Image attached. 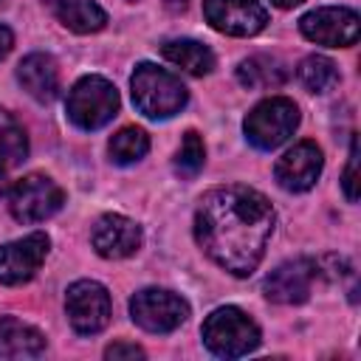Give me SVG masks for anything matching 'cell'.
<instances>
[{
    "label": "cell",
    "mask_w": 361,
    "mask_h": 361,
    "mask_svg": "<svg viewBox=\"0 0 361 361\" xmlns=\"http://www.w3.org/2000/svg\"><path fill=\"white\" fill-rule=\"evenodd\" d=\"M274 234L271 200L248 186L231 183L209 189L195 212L197 245L234 276L257 271L265 245Z\"/></svg>",
    "instance_id": "6da1fadb"
},
{
    "label": "cell",
    "mask_w": 361,
    "mask_h": 361,
    "mask_svg": "<svg viewBox=\"0 0 361 361\" xmlns=\"http://www.w3.org/2000/svg\"><path fill=\"white\" fill-rule=\"evenodd\" d=\"M130 87H133L135 107L147 118H169V116L180 113L186 99H189L183 82L175 73H169L152 62H141L133 71Z\"/></svg>",
    "instance_id": "7a4b0ae2"
},
{
    "label": "cell",
    "mask_w": 361,
    "mask_h": 361,
    "mask_svg": "<svg viewBox=\"0 0 361 361\" xmlns=\"http://www.w3.org/2000/svg\"><path fill=\"white\" fill-rule=\"evenodd\" d=\"M200 333H203V344L214 355H220V358L248 355L259 344V327H257V322L245 310L231 307V305L212 310L206 316Z\"/></svg>",
    "instance_id": "3957f363"
},
{
    "label": "cell",
    "mask_w": 361,
    "mask_h": 361,
    "mask_svg": "<svg viewBox=\"0 0 361 361\" xmlns=\"http://www.w3.org/2000/svg\"><path fill=\"white\" fill-rule=\"evenodd\" d=\"M299 127V107L285 96L262 99L243 121L248 144H254L262 152H271L282 147Z\"/></svg>",
    "instance_id": "277c9868"
},
{
    "label": "cell",
    "mask_w": 361,
    "mask_h": 361,
    "mask_svg": "<svg viewBox=\"0 0 361 361\" xmlns=\"http://www.w3.org/2000/svg\"><path fill=\"white\" fill-rule=\"evenodd\" d=\"M65 110L79 130H99L118 113V90L104 76H82L68 90Z\"/></svg>",
    "instance_id": "5b68a950"
},
{
    "label": "cell",
    "mask_w": 361,
    "mask_h": 361,
    "mask_svg": "<svg viewBox=\"0 0 361 361\" xmlns=\"http://www.w3.org/2000/svg\"><path fill=\"white\" fill-rule=\"evenodd\" d=\"M62 203H65V195L59 183L39 172L20 178L8 192V212L17 223H42L51 214H56Z\"/></svg>",
    "instance_id": "8992f818"
},
{
    "label": "cell",
    "mask_w": 361,
    "mask_h": 361,
    "mask_svg": "<svg viewBox=\"0 0 361 361\" xmlns=\"http://www.w3.org/2000/svg\"><path fill=\"white\" fill-rule=\"evenodd\" d=\"M133 322L147 333H172L189 316V302L164 288H144L130 299Z\"/></svg>",
    "instance_id": "52a82bcc"
},
{
    "label": "cell",
    "mask_w": 361,
    "mask_h": 361,
    "mask_svg": "<svg viewBox=\"0 0 361 361\" xmlns=\"http://www.w3.org/2000/svg\"><path fill=\"white\" fill-rule=\"evenodd\" d=\"M299 31L305 39L327 48H350L361 34V20L347 6H322L307 11L299 20Z\"/></svg>",
    "instance_id": "ba28073f"
},
{
    "label": "cell",
    "mask_w": 361,
    "mask_h": 361,
    "mask_svg": "<svg viewBox=\"0 0 361 361\" xmlns=\"http://www.w3.org/2000/svg\"><path fill=\"white\" fill-rule=\"evenodd\" d=\"M65 310L76 333H102L110 322V293L96 279H76L65 293Z\"/></svg>",
    "instance_id": "9c48e42d"
},
{
    "label": "cell",
    "mask_w": 361,
    "mask_h": 361,
    "mask_svg": "<svg viewBox=\"0 0 361 361\" xmlns=\"http://www.w3.org/2000/svg\"><path fill=\"white\" fill-rule=\"evenodd\" d=\"M319 276H322V265L316 259H307V257L288 259L265 276L262 293L268 302H276V305H302L310 299Z\"/></svg>",
    "instance_id": "30bf717a"
},
{
    "label": "cell",
    "mask_w": 361,
    "mask_h": 361,
    "mask_svg": "<svg viewBox=\"0 0 361 361\" xmlns=\"http://www.w3.org/2000/svg\"><path fill=\"white\" fill-rule=\"evenodd\" d=\"M203 17L228 37H254L268 25V8L259 0H203Z\"/></svg>",
    "instance_id": "8fae6325"
},
{
    "label": "cell",
    "mask_w": 361,
    "mask_h": 361,
    "mask_svg": "<svg viewBox=\"0 0 361 361\" xmlns=\"http://www.w3.org/2000/svg\"><path fill=\"white\" fill-rule=\"evenodd\" d=\"M48 248H51V240L45 231H31L23 240L0 245V285L28 282L45 262Z\"/></svg>",
    "instance_id": "7c38bea8"
},
{
    "label": "cell",
    "mask_w": 361,
    "mask_h": 361,
    "mask_svg": "<svg viewBox=\"0 0 361 361\" xmlns=\"http://www.w3.org/2000/svg\"><path fill=\"white\" fill-rule=\"evenodd\" d=\"M322 166H324L322 149H319L313 141H299V144H293V147L276 161L274 175H276V183H279L285 192H307V189H313V183L319 180Z\"/></svg>",
    "instance_id": "4fadbf2b"
},
{
    "label": "cell",
    "mask_w": 361,
    "mask_h": 361,
    "mask_svg": "<svg viewBox=\"0 0 361 361\" xmlns=\"http://www.w3.org/2000/svg\"><path fill=\"white\" fill-rule=\"evenodd\" d=\"M93 248L104 259H124L141 248V226L124 214H102L93 226Z\"/></svg>",
    "instance_id": "5bb4252c"
},
{
    "label": "cell",
    "mask_w": 361,
    "mask_h": 361,
    "mask_svg": "<svg viewBox=\"0 0 361 361\" xmlns=\"http://www.w3.org/2000/svg\"><path fill=\"white\" fill-rule=\"evenodd\" d=\"M17 79L23 90L37 102H54L59 90V68L48 54H28L17 65Z\"/></svg>",
    "instance_id": "9a60e30c"
},
{
    "label": "cell",
    "mask_w": 361,
    "mask_h": 361,
    "mask_svg": "<svg viewBox=\"0 0 361 361\" xmlns=\"http://www.w3.org/2000/svg\"><path fill=\"white\" fill-rule=\"evenodd\" d=\"M45 353V336L14 316H0V358H37Z\"/></svg>",
    "instance_id": "2e32d148"
},
{
    "label": "cell",
    "mask_w": 361,
    "mask_h": 361,
    "mask_svg": "<svg viewBox=\"0 0 361 361\" xmlns=\"http://www.w3.org/2000/svg\"><path fill=\"white\" fill-rule=\"evenodd\" d=\"M56 20L73 34H96L107 25V14L93 0H54Z\"/></svg>",
    "instance_id": "e0dca14e"
},
{
    "label": "cell",
    "mask_w": 361,
    "mask_h": 361,
    "mask_svg": "<svg viewBox=\"0 0 361 361\" xmlns=\"http://www.w3.org/2000/svg\"><path fill=\"white\" fill-rule=\"evenodd\" d=\"M161 54L166 62H172L175 68L192 73V76H206L214 68V54L209 45L197 42V39H166L161 45Z\"/></svg>",
    "instance_id": "ac0fdd59"
},
{
    "label": "cell",
    "mask_w": 361,
    "mask_h": 361,
    "mask_svg": "<svg viewBox=\"0 0 361 361\" xmlns=\"http://www.w3.org/2000/svg\"><path fill=\"white\" fill-rule=\"evenodd\" d=\"M237 79L248 90H268V87H279L288 79V71L276 56L257 54V56H248L240 62Z\"/></svg>",
    "instance_id": "d6986e66"
},
{
    "label": "cell",
    "mask_w": 361,
    "mask_h": 361,
    "mask_svg": "<svg viewBox=\"0 0 361 361\" xmlns=\"http://www.w3.org/2000/svg\"><path fill=\"white\" fill-rule=\"evenodd\" d=\"M28 155V135L23 130V124L8 113L0 110V161L14 169L17 164H23Z\"/></svg>",
    "instance_id": "ffe728a7"
},
{
    "label": "cell",
    "mask_w": 361,
    "mask_h": 361,
    "mask_svg": "<svg viewBox=\"0 0 361 361\" xmlns=\"http://www.w3.org/2000/svg\"><path fill=\"white\" fill-rule=\"evenodd\" d=\"M299 82L305 85V90L310 93H324L338 82V68L333 59L322 56V54H310L299 62Z\"/></svg>",
    "instance_id": "44dd1931"
},
{
    "label": "cell",
    "mask_w": 361,
    "mask_h": 361,
    "mask_svg": "<svg viewBox=\"0 0 361 361\" xmlns=\"http://www.w3.org/2000/svg\"><path fill=\"white\" fill-rule=\"evenodd\" d=\"M107 149H110V158L116 164H135V161H141L147 155L149 138H147V133L141 127H121L110 138Z\"/></svg>",
    "instance_id": "7402d4cb"
},
{
    "label": "cell",
    "mask_w": 361,
    "mask_h": 361,
    "mask_svg": "<svg viewBox=\"0 0 361 361\" xmlns=\"http://www.w3.org/2000/svg\"><path fill=\"white\" fill-rule=\"evenodd\" d=\"M203 164H206V147H203V138H200L195 130H189V133L183 135L178 152H175V172H178L180 178L189 180V178H195V175L203 169Z\"/></svg>",
    "instance_id": "603a6c76"
},
{
    "label": "cell",
    "mask_w": 361,
    "mask_h": 361,
    "mask_svg": "<svg viewBox=\"0 0 361 361\" xmlns=\"http://www.w3.org/2000/svg\"><path fill=\"white\" fill-rule=\"evenodd\" d=\"M341 180H344V195H347V200L355 203V200H358V138H353V144H350V164H347Z\"/></svg>",
    "instance_id": "cb8c5ba5"
},
{
    "label": "cell",
    "mask_w": 361,
    "mask_h": 361,
    "mask_svg": "<svg viewBox=\"0 0 361 361\" xmlns=\"http://www.w3.org/2000/svg\"><path fill=\"white\" fill-rule=\"evenodd\" d=\"M107 358H144V350L138 344H127V341H116L104 350Z\"/></svg>",
    "instance_id": "d4e9b609"
},
{
    "label": "cell",
    "mask_w": 361,
    "mask_h": 361,
    "mask_svg": "<svg viewBox=\"0 0 361 361\" xmlns=\"http://www.w3.org/2000/svg\"><path fill=\"white\" fill-rule=\"evenodd\" d=\"M11 45H14V34H11V28H6V25L0 23V59L11 51Z\"/></svg>",
    "instance_id": "484cf974"
},
{
    "label": "cell",
    "mask_w": 361,
    "mask_h": 361,
    "mask_svg": "<svg viewBox=\"0 0 361 361\" xmlns=\"http://www.w3.org/2000/svg\"><path fill=\"white\" fill-rule=\"evenodd\" d=\"M166 3V8H172V11H183L186 6H189V0H164Z\"/></svg>",
    "instance_id": "4316f807"
},
{
    "label": "cell",
    "mask_w": 361,
    "mask_h": 361,
    "mask_svg": "<svg viewBox=\"0 0 361 361\" xmlns=\"http://www.w3.org/2000/svg\"><path fill=\"white\" fill-rule=\"evenodd\" d=\"M276 8H293V6H299L302 0H271Z\"/></svg>",
    "instance_id": "83f0119b"
},
{
    "label": "cell",
    "mask_w": 361,
    "mask_h": 361,
    "mask_svg": "<svg viewBox=\"0 0 361 361\" xmlns=\"http://www.w3.org/2000/svg\"><path fill=\"white\" fill-rule=\"evenodd\" d=\"M6 175H8V166L0 161V195H6Z\"/></svg>",
    "instance_id": "f1b7e54d"
}]
</instances>
